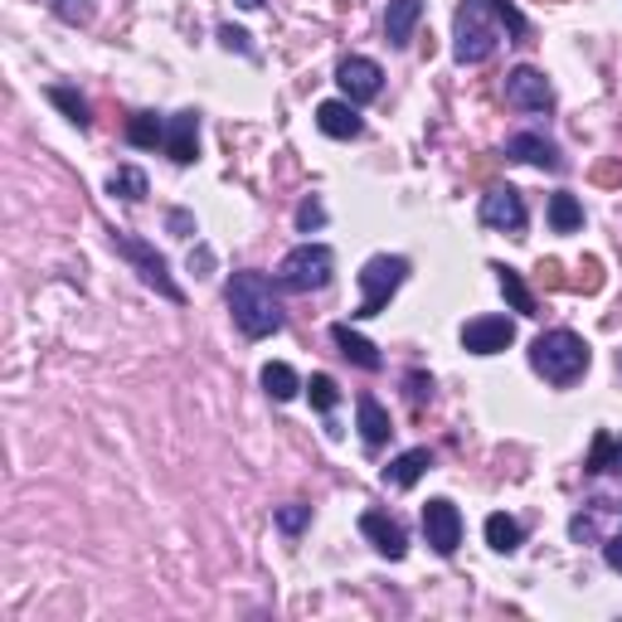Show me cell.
Wrapping results in <instances>:
<instances>
[{"mask_svg": "<svg viewBox=\"0 0 622 622\" xmlns=\"http://www.w3.org/2000/svg\"><path fill=\"white\" fill-rule=\"evenodd\" d=\"M501 35L525 39L531 35V20L511 5V0H462L458 15H452V59L458 64H482L496 54Z\"/></svg>", "mask_w": 622, "mask_h": 622, "instance_id": "cell-1", "label": "cell"}, {"mask_svg": "<svg viewBox=\"0 0 622 622\" xmlns=\"http://www.w3.org/2000/svg\"><path fill=\"white\" fill-rule=\"evenodd\" d=\"M229 311L234 326L244 331L248 340H263L273 331H283V302H277L273 283L263 273H234L229 277Z\"/></svg>", "mask_w": 622, "mask_h": 622, "instance_id": "cell-2", "label": "cell"}, {"mask_svg": "<svg viewBox=\"0 0 622 622\" xmlns=\"http://www.w3.org/2000/svg\"><path fill=\"white\" fill-rule=\"evenodd\" d=\"M588 360H594V350H588V340L579 336V331H545V336H535L531 346V365L535 375H545L549 385L569 389L574 380L588 375Z\"/></svg>", "mask_w": 622, "mask_h": 622, "instance_id": "cell-3", "label": "cell"}, {"mask_svg": "<svg viewBox=\"0 0 622 622\" xmlns=\"http://www.w3.org/2000/svg\"><path fill=\"white\" fill-rule=\"evenodd\" d=\"M336 273V253L326 244H302L277 263V287L283 293H321Z\"/></svg>", "mask_w": 622, "mask_h": 622, "instance_id": "cell-4", "label": "cell"}, {"mask_svg": "<svg viewBox=\"0 0 622 622\" xmlns=\"http://www.w3.org/2000/svg\"><path fill=\"white\" fill-rule=\"evenodd\" d=\"M403 277H409V258L399 253H375L365 268H360V307L356 316H380V311L389 307V297L403 287Z\"/></svg>", "mask_w": 622, "mask_h": 622, "instance_id": "cell-5", "label": "cell"}, {"mask_svg": "<svg viewBox=\"0 0 622 622\" xmlns=\"http://www.w3.org/2000/svg\"><path fill=\"white\" fill-rule=\"evenodd\" d=\"M112 248H117V253L127 258L132 268H137V273H141V283H147V287H156V293H161L165 302H175V307L185 302V293H181V287H175L171 268H165V258L156 253V248L147 244V238H132V234H112Z\"/></svg>", "mask_w": 622, "mask_h": 622, "instance_id": "cell-6", "label": "cell"}, {"mask_svg": "<svg viewBox=\"0 0 622 622\" xmlns=\"http://www.w3.org/2000/svg\"><path fill=\"white\" fill-rule=\"evenodd\" d=\"M482 224L486 229H506V234L521 238L525 224H531L521 190H515V185H492V190L482 195Z\"/></svg>", "mask_w": 622, "mask_h": 622, "instance_id": "cell-7", "label": "cell"}, {"mask_svg": "<svg viewBox=\"0 0 622 622\" xmlns=\"http://www.w3.org/2000/svg\"><path fill=\"white\" fill-rule=\"evenodd\" d=\"M423 535H428V545L438 549L443 559L458 555V545H462V511L448 501V496H433V501L423 506Z\"/></svg>", "mask_w": 622, "mask_h": 622, "instance_id": "cell-8", "label": "cell"}, {"mask_svg": "<svg viewBox=\"0 0 622 622\" xmlns=\"http://www.w3.org/2000/svg\"><path fill=\"white\" fill-rule=\"evenodd\" d=\"M506 102L521 112H549L555 108V88H549V78L540 74V69L521 64L506 74Z\"/></svg>", "mask_w": 622, "mask_h": 622, "instance_id": "cell-9", "label": "cell"}, {"mask_svg": "<svg viewBox=\"0 0 622 622\" xmlns=\"http://www.w3.org/2000/svg\"><path fill=\"white\" fill-rule=\"evenodd\" d=\"M336 83H340V92H346V102H356V108H360V102H375V98H380V88H385V74H380L375 59L350 54V59H340Z\"/></svg>", "mask_w": 622, "mask_h": 622, "instance_id": "cell-10", "label": "cell"}, {"mask_svg": "<svg viewBox=\"0 0 622 622\" xmlns=\"http://www.w3.org/2000/svg\"><path fill=\"white\" fill-rule=\"evenodd\" d=\"M511 340H515V321L506 316H476L462 326V350H472V356H501Z\"/></svg>", "mask_w": 622, "mask_h": 622, "instance_id": "cell-11", "label": "cell"}, {"mask_svg": "<svg viewBox=\"0 0 622 622\" xmlns=\"http://www.w3.org/2000/svg\"><path fill=\"white\" fill-rule=\"evenodd\" d=\"M165 151H171L175 165H190L195 156H200V112L195 108L171 117V127H165Z\"/></svg>", "mask_w": 622, "mask_h": 622, "instance_id": "cell-12", "label": "cell"}, {"mask_svg": "<svg viewBox=\"0 0 622 622\" xmlns=\"http://www.w3.org/2000/svg\"><path fill=\"white\" fill-rule=\"evenodd\" d=\"M360 535H365V540L375 545L385 559H403V555H409V535H403V525L389 521V515H380V511L360 515Z\"/></svg>", "mask_w": 622, "mask_h": 622, "instance_id": "cell-13", "label": "cell"}, {"mask_svg": "<svg viewBox=\"0 0 622 622\" xmlns=\"http://www.w3.org/2000/svg\"><path fill=\"white\" fill-rule=\"evenodd\" d=\"M316 127L326 132V137H336V141H356L360 132H365V122H360L356 102H321V108H316Z\"/></svg>", "mask_w": 622, "mask_h": 622, "instance_id": "cell-14", "label": "cell"}, {"mask_svg": "<svg viewBox=\"0 0 622 622\" xmlns=\"http://www.w3.org/2000/svg\"><path fill=\"white\" fill-rule=\"evenodd\" d=\"M331 340L340 346V356H346L350 365H360V370H385V356H380V350L370 346L365 336H356L346 321H336V326H331Z\"/></svg>", "mask_w": 622, "mask_h": 622, "instance_id": "cell-15", "label": "cell"}, {"mask_svg": "<svg viewBox=\"0 0 622 622\" xmlns=\"http://www.w3.org/2000/svg\"><path fill=\"white\" fill-rule=\"evenodd\" d=\"M506 156H515V161H525V165H545V171H559V165H564L555 151V141L535 137V132H521V137L506 141Z\"/></svg>", "mask_w": 622, "mask_h": 622, "instance_id": "cell-16", "label": "cell"}, {"mask_svg": "<svg viewBox=\"0 0 622 622\" xmlns=\"http://www.w3.org/2000/svg\"><path fill=\"white\" fill-rule=\"evenodd\" d=\"M356 413H360V438H365V448L375 452L380 443H385L389 433H394V428H389V413H385V403H380L375 394H360V399H356Z\"/></svg>", "mask_w": 622, "mask_h": 622, "instance_id": "cell-17", "label": "cell"}, {"mask_svg": "<svg viewBox=\"0 0 622 622\" xmlns=\"http://www.w3.org/2000/svg\"><path fill=\"white\" fill-rule=\"evenodd\" d=\"M423 15V0H389V15H385V39L394 49H403L413 39V25Z\"/></svg>", "mask_w": 622, "mask_h": 622, "instance_id": "cell-18", "label": "cell"}, {"mask_svg": "<svg viewBox=\"0 0 622 622\" xmlns=\"http://www.w3.org/2000/svg\"><path fill=\"white\" fill-rule=\"evenodd\" d=\"M433 467V452L428 448H409V452H399L389 467H385V486H394V492H403V486H413L423 472Z\"/></svg>", "mask_w": 622, "mask_h": 622, "instance_id": "cell-19", "label": "cell"}, {"mask_svg": "<svg viewBox=\"0 0 622 622\" xmlns=\"http://www.w3.org/2000/svg\"><path fill=\"white\" fill-rule=\"evenodd\" d=\"M521 540H525V531H521V521H515V515H506V511L486 515V545H492L496 555H515Z\"/></svg>", "mask_w": 622, "mask_h": 622, "instance_id": "cell-20", "label": "cell"}, {"mask_svg": "<svg viewBox=\"0 0 622 622\" xmlns=\"http://www.w3.org/2000/svg\"><path fill=\"white\" fill-rule=\"evenodd\" d=\"M496 283H501V297L521 311V316H535V297H531V287H525V277L515 273V268L496 263Z\"/></svg>", "mask_w": 622, "mask_h": 622, "instance_id": "cell-21", "label": "cell"}, {"mask_svg": "<svg viewBox=\"0 0 622 622\" xmlns=\"http://www.w3.org/2000/svg\"><path fill=\"white\" fill-rule=\"evenodd\" d=\"M263 389H268V399L287 403V399H297V389H302V380H297V370H293V365H283V360H273V365H263Z\"/></svg>", "mask_w": 622, "mask_h": 622, "instance_id": "cell-22", "label": "cell"}, {"mask_svg": "<svg viewBox=\"0 0 622 622\" xmlns=\"http://www.w3.org/2000/svg\"><path fill=\"white\" fill-rule=\"evenodd\" d=\"M127 141L132 147H141V151L165 147V122L156 117V112H137V117L127 122Z\"/></svg>", "mask_w": 622, "mask_h": 622, "instance_id": "cell-23", "label": "cell"}, {"mask_svg": "<svg viewBox=\"0 0 622 622\" xmlns=\"http://www.w3.org/2000/svg\"><path fill=\"white\" fill-rule=\"evenodd\" d=\"M584 472H588V476H598V472H622V443L613 438V433H598V438H594V452H588Z\"/></svg>", "mask_w": 622, "mask_h": 622, "instance_id": "cell-24", "label": "cell"}, {"mask_svg": "<svg viewBox=\"0 0 622 622\" xmlns=\"http://www.w3.org/2000/svg\"><path fill=\"white\" fill-rule=\"evenodd\" d=\"M549 224H555L559 234H574L579 224H584V204L574 200L569 190H559V195H549Z\"/></svg>", "mask_w": 622, "mask_h": 622, "instance_id": "cell-25", "label": "cell"}, {"mask_svg": "<svg viewBox=\"0 0 622 622\" xmlns=\"http://www.w3.org/2000/svg\"><path fill=\"white\" fill-rule=\"evenodd\" d=\"M108 190H112V195H122V200H132V204H137V200H147V190H151V185H147V175H141L137 165H117V171L108 175Z\"/></svg>", "mask_w": 622, "mask_h": 622, "instance_id": "cell-26", "label": "cell"}, {"mask_svg": "<svg viewBox=\"0 0 622 622\" xmlns=\"http://www.w3.org/2000/svg\"><path fill=\"white\" fill-rule=\"evenodd\" d=\"M49 102H54L59 112H64L69 122H74L78 132H88V102H83V92H74V88H64V83H54V88H49Z\"/></svg>", "mask_w": 622, "mask_h": 622, "instance_id": "cell-27", "label": "cell"}, {"mask_svg": "<svg viewBox=\"0 0 622 622\" xmlns=\"http://www.w3.org/2000/svg\"><path fill=\"white\" fill-rule=\"evenodd\" d=\"M311 525V506H302V501H287L283 511H277V531L283 535H302Z\"/></svg>", "mask_w": 622, "mask_h": 622, "instance_id": "cell-28", "label": "cell"}, {"mask_svg": "<svg viewBox=\"0 0 622 622\" xmlns=\"http://www.w3.org/2000/svg\"><path fill=\"white\" fill-rule=\"evenodd\" d=\"M307 394H311V403H316L321 413H331V409H336V399H340V389H336V380H331V375H311Z\"/></svg>", "mask_w": 622, "mask_h": 622, "instance_id": "cell-29", "label": "cell"}, {"mask_svg": "<svg viewBox=\"0 0 622 622\" xmlns=\"http://www.w3.org/2000/svg\"><path fill=\"white\" fill-rule=\"evenodd\" d=\"M49 5H54V15L64 25H88L92 20V0H49Z\"/></svg>", "mask_w": 622, "mask_h": 622, "instance_id": "cell-30", "label": "cell"}, {"mask_svg": "<svg viewBox=\"0 0 622 622\" xmlns=\"http://www.w3.org/2000/svg\"><path fill=\"white\" fill-rule=\"evenodd\" d=\"M326 224V210H321V200H302V210H297V229L311 234V229H321Z\"/></svg>", "mask_w": 622, "mask_h": 622, "instance_id": "cell-31", "label": "cell"}, {"mask_svg": "<svg viewBox=\"0 0 622 622\" xmlns=\"http://www.w3.org/2000/svg\"><path fill=\"white\" fill-rule=\"evenodd\" d=\"M220 45H224V49H238V54L253 59V45H248V35H244V29H234V25H220Z\"/></svg>", "mask_w": 622, "mask_h": 622, "instance_id": "cell-32", "label": "cell"}, {"mask_svg": "<svg viewBox=\"0 0 622 622\" xmlns=\"http://www.w3.org/2000/svg\"><path fill=\"white\" fill-rule=\"evenodd\" d=\"M165 224H171V234H181V238L195 234V214L190 210H171V220H165Z\"/></svg>", "mask_w": 622, "mask_h": 622, "instance_id": "cell-33", "label": "cell"}, {"mask_svg": "<svg viewBox=\"0 0 622 622\" xmlns=\"http://www.w3.org/2000/svg\"><path fill=\"white\" fill-rule=\"evenodd\" d=\"M409 394H413V403L433 399V380H423V375H409Z\"/></svg>", "mask_w": 622, "mask_h": 622, "instance_id": "cell-34", "label": "cell"}, {"mask_svg": "<svg viewBox=\"0 0 622 622\" xmlns=\"http://www.w3.org/2000/svg\"><path fill=\"white\" fill-rule=\"evenodd\" d=\"M604 559H608V564H613L618 574H622V535H613V540L604 545Z\"/></svg>", "mask_w": 622, "mask_h": 622, "instance_id": "cell-35", "label": "cell"}, {"mask_svg": "<svg viewBox=\"0 0 622 622\" xmlns=\"http://www.w3.org/2000/svg\"><path fill=\"white\" fill-rule=\"evenodd\" d=\"M210 263H214V253L200 244V248H195V253H190V268H200V277H204V268H210Z\"/></svg>", "mask_w": 622, "mask_h": 622, "instance_id": "cell-36", "label": "cell"}, {"mask_svg": "<svg viewBox=\"0 0 622 622\" xmlns=\"http://www.w3.org/2000/svg\"><path fill=\"white\" fill-rule=\"evenodd\" d=\"M238 5H244V10H258V5H263V0H238Z\"/></svg>", "mask_w": 622, "mask_h": 622, "instance_id": "cell-37", "label": "cell"}, {"mask_svg": "<svg viewBox=\"0 0 622 622\" xmlns=\"http://www.w3.org/2000/svg\"><path fill=\"white\" fill-rule=\"evenodd\" d=\"M618 370H622V350H618Z\"/></svg>", "mask_w": 622, "mask_h": 622, "instance_id": "cell-38", "label": "cell"}]
</instances>
